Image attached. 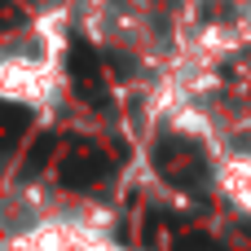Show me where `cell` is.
Listing matches in <instances>:
<instances>
[{"instance_id": "1", "label": "cell", "mask_w": 251, "mask_h": 251, "mask_svg": "<svg viewBox=\"0 0 251 251\" xmlns=\"http://www.w3.org/2000/svg\"><path fill=\"white\" fill-rule=\"evenodd\" d=\"M71 26L75 4L49 0L31 9L22 22L4 31L0 44V97L18 110H31L35 119H49L62 110L71 88Z\"/></svg>"}, {"instance_id": "3", "label": "cell", "mask_w": 251, "mask_h": 251, "mask_svg": "<svg viewBox=\"0 0 251 251\" xmlns=\"http://www.w3.org/2000/svg\"><path fill=\"white\" fill-rule=\"evenodd\" d=\"M172 119L190 141H199L212 190L234 212L251 216V101L181 88V97L172 101Z\"/></svg>"}, {"instance_id": "2", "label": "cell", "mask_w": 251, "mask_h": 251, "mask_svg": "<svg viewBox=\"0 0 251 251\" xmlns=\"http://www.w3.org/2000/svg\"><path fill=\"white\" fill-rule=\"evenodd\" d=\"M110 238L115 229L101 203L53 190L44 181H9L4 251H97Z\"/></svg>"}, {"instance_id": "5", "label": "cell", "mask_w": 251, "mask_h": 251, "mask_svg": "<svg viewBox=\"0 0 251 251\" xmlns=\"http://www.w3.org/2000/svg\"><path fill=\"white\" fill-rule=\"evenodd\" d=\"M97 251H128V247H124L119 238H110V243H101V247H97Z\"/></svg>"}, {"instance_id": "4", "label": "cell", "mask_w": 251, "mask_h": 251, "mask_svg": "<svg viewBox=\"0 0 251 251\" xmlns=\"http://www.w3.org/2000/svg\"><path fill=\"white\" fill-rule=\"evenodd\" d=\"M212 18L203 22V31L194 35V53L199 57H216V53H229V49H243L251 44V0H207Z\"/></svg>"}]
</instances>
